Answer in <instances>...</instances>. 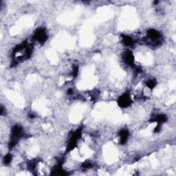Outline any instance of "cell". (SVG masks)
<instances>
[{"instance_id":"277c9868","label":"cell","mask_w":176,"mask_h":176,"mask_svg":"<svg viewBox=\"0 0 176 176\" xmlns=\"http://www.w3.org/2000/svg\"><path fill=\"white\" fill-rule=\"evenodd\" d=\"M129 135H130V133H129L128 130H122L119 133V137H120V142H121V144L122 145H124L126 142H127L128 138H129Z\"/></svg>"},{"instance_id":"6da1fadb","label":"cell","mask_w":176,"mask_h":176,"mask_svg":"<svg viewBox=\"0 0 176 176\" xmlns=\"http://www.w3.org/2000/svg\"><path fill=\"white\" fill-rule=\"evenodd\" d=\"M48 35L43 28H39L34 34V39L41 43H44L47 40Z\"/></svg>"},{"instance_id":"52a82bcc","label":"cell","mask_w":176,"mask_h":176,"mask_svg":"<svg viewBox=\"0 0 176 176\" xmlns=\"http://www.w3.org/2000/svg\"><path fill=\"white\" fill-rule=\"evenodd\" d=\"M12 159H13V156L10 154H8L4 156V163L5 165H9V164L11 162Z\"/></svg>"},{"instance_id":"5b68a950","label":"cell","mask_w":176,"mask_h":176,"mask_svg":"<svg viewBox=\"0 0 176 176\" xmlns=\"http://www.w3.org/2000/svg\"><path fill=\"white\" fill-rule=\"evenodd\" d=\"M122 43L126 46H132L134 45V42L133 38L128 36V35H123Z\"/></svg>"},{"instance_id":"7a4b0ae2","label":"cell","mask_w":176,"mask_h":176,"mask_svg":"<svg viewBox=\"0 0 176 176\" xmlns=\"http://www.w3.org/2000/svg\"><path fill=\"white\" fill-rule=\"evenodd\" d=\"M118 103L120 107L122 108L127 107L131 104V99L130 97V95L129 93H125L119 98L118 101Z\"/></svg>"},{"instance_id":"3957f363","label":"cell","mask_w":176,"mask_h":176,"mask_svg":"<svg viewBox=\"0 0 176 176\" xmlns=\"http://www.w3.org/2000/svg\"><path fill=\"white\" fill-rule=\"evenodd\" d=\"M123 61L128 66H134V57L133 53L131 51H127L123 54Z\"/></svg>"},{"instance_id":"8992f818","label":"cell","mask_w":176,"mask_h":176,"mask_svg":"<svg viewBox=\"0 0 176 176\" xmlns=\"http://www.w3.org/2000/svg\"><path fill=\"white\" fill-rule=\"evenodd\" d=\"M146 87L149 88V89L151 90L155 87V85H156V81L154 80V79H149V80L146 81Z\"/></svg>"}]
</instances>
